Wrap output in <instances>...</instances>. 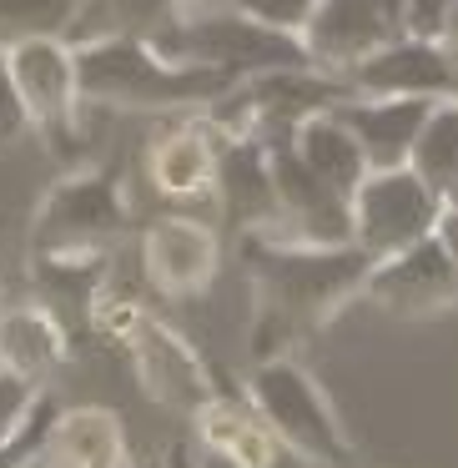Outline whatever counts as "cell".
<instances>
[{
    "instance_id": "cell-28",
    "label": "cell",
    "mask_w": 458,
    "mask_h": 468,
    "mask_svg": "<svg viewBox=\"0 0 458 468\" xmlns=\"http://www.w3.org/2000/svg\"><path fill=\"white\" fill-rule=\"evenodd\" d=\"M242 11L252 16V21L272 26V31L303 36L307 21H313V0H242Z\"/></svg>"
},
{
    "instance_id": "cell-32",
    "label": "cell",
    "mask_w": 458,
    "mask_h": 468,
    "mask_svg": "<svg viewBox=\"0 0 458 468\" xmlns=\"http://www.w3.org/2000/svg\"><path fill=\"white\" fill-rule=\"evenodd\" d=\"M182 16H217V11H242V0H176Z\"/></svg>"
},
{
    "instance_id": "cell-29",
    "label": "cell",
    "mask_w": 458,
    "mask_h": 468,
    "mask_svg": "<svg viewBox=\"0 0 458 468\" xmlns=\"http://www.w3.org/2000/svg\"><path fill=\"white\" fill-rule=\"evenodd\" d=\"M31 126L21 106V91H16V76H11V56H5V41H0V142H16V136Z\"/></svg>"
},
{
    "instance_id": "cell-23",
    "label": "cell",
    "mask_w": 458,
    "mask_h": 468,
    "mask_svg": "<svg viewBox=\"0 0 458 468\" xmlns=\"http://www.w3.org/2000/svg\"><path fill=\"white\" fill-rule=\"evenodd\" d=\"M408 166H413L433 192L448 182V172L458 166V96L433 101L428 122L418 126V142H413V152H408Z\"/></svg>"
},
{
    "instance_id": "cell-9",
    "label": "cell",
    "mask_w": 458,
    "mask_h": 468,
    "mask_svg": "<svg viewBox=\"0 0 458 468\" xmlns=\"http://www.w3.org/2000/svg\"><path fill=\"white\" fill-rule=\"evenodd\" d=\"M287 142L293 136H262L277 176V222L267 227V237H287V242L307 247H347L353 242V202L307 172Z\"/></svg>"
},
{
    "instance_id": "cell-20",
    "label": "cell",
    "mask_w": 458,
    "mask_h": 468,
    "mask_svg": "<svg viewBox=\"0 0 458 468\" xmlns=\"http://www.w3.org/2000/svg\"><path fill=\"white\" fill-rule=\"evenodd\" d=\"M293 156L307 166L313 176H323L333 192H343L347 202H353V192L363 186V176L373 172L367 166V152L357 146V136L343 126V116L337 112H317V116H307V122H297V132H293Z\"/></svg>"
},
{
    "instance_id": "cell-37",
    "label": "cell",
    "mask_w": 458,
    "mask_h": 468,
    "mask_svg": "<svg viewBox=\"0 0 458 468\" xmlns=\"http://www.w3.org/2000/svg\"><path fill=\"white\" fill-rule=\"evenodd\" d=\"M303 463H307V458H297L293 448H282V453H277V458H272V463H267V468H303Z\"/></svg>"
},
{
    "instance_id": "cell-1",
    "label": "cell",
    "mask_w": 458,
    "mask_h": 468,
    "mask_svg": "<svg viewBox=\"0 0 458 468\" xmlns=\"http://www.w3.org/2000/svg\"><path fill=\"white\" fill-rule=\"evenodd\" d=\"M242 262L257 282V297L277 313H287L297 327H323L363 292L373 257L357 242L347 247H307L287 237L247 232Z\"/></svg>"
},
{
    "instance_id": "cell-26",
    "label": "cell",
    "mask_w": 458,
    "mask_h": 468,
    "mask_svg": "<svg viewBox=\"0 0 458 468\" xmlns=\"http://www.w3.org/2000/svg\"><path fill=\"white\" fill-rule=\"evenodd\" d=\"M36 398H41V388H36L31 378L11 373V367H0V443H11V438L26 428Z\"/></svg>"
},
{
    "instance_id": "cell-18",
    "label": "cell",
    "mask_w": 458,
    "mask_h": 468,
    "mask_svg": "<svg viewBox=\"0 0 458 468\" xmlns=\"http://www.w3.org/2000/svg\"><path fill=\"white\" fill-rule=\"evenodd\" d=\"M197 438H202L207 453L232 463V468H267L282 453V443H277V433L267 428V418L252 408V398L237 403V398L217 393L212 403L197 413Z\"/></svg>"
},
{
    "instance_id": "cell-8",
    "label": "cell",
    "mask_w": 458,
    "mask_h": 468,
    "mask_svg": "<svg viewBox=\"0 0 458 468\" xmlns=\"http://www.w3.org/2000/svg\"><path fill=\"white\" fill-rule=\"evenodd\" d=\"M116 232H126V197L101 172L61 176L31 222L36 252H101Z\"/></svg>"
},
{
    "instance_id": "cell-27",
    "label": "cell",
    "mask_w": 458,
    "mask_h": 468,
    "mask_svg": "<svg viewBox=\"0 0 458 468\" xmlns=\"http://www.w3.org/2000/svg\"><path fill=\"white\" fill-rule=\"evenodd\" d=\"M297 337V323L277 307L257 303V323H252V363H272V357H287V343Z\"/></svg>"
},
{
    "instance_id": "cell-36",
    "label": "cell",
    "mask_w": 458,
    "mask_h": 468,
    "mask_svg": "<svg viewBox=\"0 0 458 468\" xmlns=\"http://www.w3.org/2000/svg\"><path fill=\"white\" fill-rule=\"evenodd\" d=\"M438 197H443V207H458V166L448 172V182L438 186Z\"/></svg>"
},
{
    "instance_id": "cell-3",
    "label": "cell",
    "mask_w": 458,
    "mask_h": 468,
    "mask_svg": "<svg viewBox=\"0 0 458 468\" xmlns=\"http://www.w3.org/2000/svg\"><path fill=\"white\" fill-rule=\"evenodd\" d=\"M156 51L186 66H212L227 71L232 81L262 71H293V66H313L307 61L303 36L272 31V26L252 21L247 11H217V16H182L166 36H156Z\"/></svg>"
},
{
    "instance_id": "cell-21",
    "label": "cell",
    "mask_w": 458,
    "mask_h": 468,
    "mask_svg": "<svg viewBox=\"0 0 458 468\" xmlns=\"http://www.w3.org/2000/svg\"><path fill=\"white\" fill-rule=\"evenodd\" d=\"M176 21H182V5L176 0H76L66 41L86 46V41H122V36L156 41Z\"/></svg>"
},
{
    "instance_id": "cell-7",
    "label": "cell",
    "mask_w": 458,
    "mask_h": 468,
    "mask_svg": "<svg viewBox=\"0 0 458 468\" xmlns=\"http://www.w3.org/2000/svg\"><path fill=\"white\" fill-rule=\"evenodd\" d=\"M116 323H122V337L136 357V373H142L146 398H156L172 413H202L222 388L207 373V363L197 357V347L186 343L182 333L162 323V317H146L142 307H116Z\"/></svg>"
},
{
    "instance_id": "cell-25",
    "label": "cell",
    "mask_w": 458,
    "mask_h": 468,
    "mask_svg": "<svg viewBox=\"0 0 458 468\" xmlns=\"http://www.w3.org/2000/svg\"><path fill=\"white\" fill-rule=\"evenodd\" d=\"M56 413H61V408L51 403V398H36V408H31V418H26V428L21 433L11 438V443H0V468H26L31 463L36 453H41L46 448V433H51V423H56Z\"/></svg>"
},
{
    "instance_id": "cell-31",
    "label": "cell",
    "mask_w": 458,
    "mask_h": 468,
    "mask_svg": "<svg viewBox=\"0 0 458 468\" xmlns=\"http://www.w3.org/2000/svg\"><path fill=\"white\" fill-rule=\"evenodd\" d=\"M433 237L448 247V257L458 262V207H443V217H438V227H433Z\"/></svg>"
},
{
    "instance_id": "cell-16",
    "label": "cell",
    "mask_w": 458,
    "mask_h": 468,
    "mask_svg": "<svg viewBox=\"0 0 458 468\" xmlns=\"http://www.w3.org/2000/svg\"><path fill=\"white\" fill-rule=\"evenodd\" d=\"M333 112L367 152V166H408L418 126L428 122L433 101H423V96H343Z\"/></svg>"
},
{
    "instance_id": "cell-4",
    "label": "cell",
    "mask_w": 458,
    "mask_h": 468,
    "mask_svg": "<svg viewBox=\"0 0 458 468\" xmlns=\"http://www.w3.org/2000/svg\"><path fill=\"white\" fill-rule=\"evenodd\" d=\"M252 408L267 418L277 443L293 448L307 463H347V438L337 428V413L327 393L293 363V357H272L257 363L252 383H247Z\"/></svg>"
},
{
    "instance_id": "cell-38",
    "label": "cell",
    "mask_w": 458,
    "mask_h": 468,
    "mask_svg": "<svg viewBox=\"0 0 458 468\" xmlns=\"http://www.w3.org/2000/svg\"><path fill=\"white\" fill-rule=\"evenodd\" d=\"M26 468H51V463H46V458H41V453H36V458H31V463H26Z\"/></svg>"
},
{
    "instance_id": "cell-10",
    "label": "cell",
    "mask_w": 458,
    "mask_h": 468,
    "mask_svg": "<svg viewBox=\"0 0 458 468\" xmlns=\"http://www.w3.org/2000/svg\"><path fill=\"white\" fill-rule=\"evenodd\" d=\"M347 96H423V101H443L458 91L453 51L443 41H418V36L398 31L378 51H367L353 71L343 76Z\"/></svg>"
},
{
    "instance_id": "cell-6",
    "label": "cell",
    "mask_w": 458,
    "mask_h": 468,
    "mask_svg": "<svg viewBox=\"0 0 458 468\" xmlns=\"http://www.w3.org/2000/svg\"><path fill=\"white\" fill-rule=\"evenodd\" d=\"M11 56V76L31 126L71 156L76 142V106H81V81H76V46L66 36H16L5 41Z\"/></svg>"
},
{
    "instance_id": "cell-40",
    "label": "cell",
    "mask_w": 458,
    "mask_h": 468,
    "mask_svg": "<svg viewBox=\"0 0 458 468\" xmlns=\"http://www.w3.org/2000/svg\"><path fill=\"white\" fill-rule=\"evenodd\" d=\"M313 5H323V0H313Z\"/></svg>"
},
{
    "instance_id": "cell-12",
    "label": "cell",
    "mask_w": 458,
    "mask_h": 468,
    "mask_svg": "<svg viewBox=\"0 0 458 468\" xmlns=\"http://www.w3.org/2000/svg\"><path fill=\"white\" fill-rule=\"evenodd\" d=\"M142 272L166 297H197L222 272V242L197 217L166 212L142 232Z\"/></svg>"
},
{
    "instance_id": "cell-17",
    "label": "cell",
    "mask_w": 458,
    "mask_h": 468,
    "mask_svg": "<svg viewBox=\"0 0 458 468\" xmlns=\"http://www.w3.org/2000/svg\"><path fill=\"white\" fill-rule=\"evenodd\" d=\"M36 282H41L46 313L71 333H86L96 323V303H101V272L106 257L101 252H36L31 262Z\"/></svg>"
},
{
    "instance_id": "cell-22",
    "label": "cell",
    "mask_w": 458,
    "mask_h": 468,
    "mask_svg": "<svg viewBox=\"0 0 458 468\" xmlns=\"http://www.w3.org/2000/svg\"><path fill=\"white\" fill-rule=\"evenodd\" d=\"M71 353V337L46 307H5L0 313V367L31 378L36 388Z\"/></svg>"
},
{
    "instance_id": "cell-14",
    "label": "cell",
    "mask_w": 458,
    "mask_h": 468,
    "mask_svg": "<svg viewBox=\"0 0 458 468\" xmlns=\"http://www.w3.org/2000/svg\"><path fill=\"white\" fill-rule=\"evenodd\" d=\"M217 197L237 232H267L277 222V176L262 136H222L217 146Z\"/></svg>"
},
{
    "instance_id": "cell-35",
    "label": "cell",
    "mask_w": 458,
    "mask_h": 468,
    "mask_svg": "<svg viewBox=\"0 0 458 468\" xmlns=\"http://www.w3.org/2000/svg\"><path fill=\"white\" fill-rule=\"evenodd\" d=\"M443 46L458 56V0H453V11H448V26H443Z\"/></svg>"
},
{
    "instance_id": "cell-11",
    "label": "cell",
    "mask_w": 458,
    "mask_h": 468,
    "mask_svg": "<svg viewBox=\"0 0 458 468\" xmlns=\"http://www.w3.org/2000/svg\"><path fill=\"white\" fill-rule=\"evenodd\" d=\"M363 292L383 313H398V317L443 313V307L458 303V262L448 257V247L438 237H423V242L403 247V252L378 257Z\"/></svg>"
},
{
    "instance_id": "cell-33",
    "label": "cell",
    "mask_w": 458,
    "mask_h": 468,
    "mask_svg": "<svg viewBox=\"0 0 458 468\" xmlns=\"http://www.w3.org/2000/svg\"><path fill=\"white\" fill-rule=\"evenodd\" d=\"M367 5H373V11L383 16L388 26H393V31H403V11H408V0H367Z\"/></svg>"
},
{
    "instance_id": "cell-34",
    "label": "cell",
    "mask_w": 458,
    "mask_h": 468,
    "mask_svg": "<svg viewBox=\"0 0 458 468\" xmlns=\"http://www.w3.org/2000/svg\"><path fill=\"white\" fill-rule=\"evenodd\" d=\"M162 468H202V458L192 453V443H172V453L162 458Z\"/></svg>"
},
{
    "instance_id": "cell-30",
    "label": "cell",
    "mask_w": 458,
    "mask_h": 468,
    "mask_svg": "<svg viewBox=\"0 0 458 468\" xmlns=\"http://www.w3.org/2000/svg\"><path fill=\"white\" fill-rule=\"evenodd\" d=\"M448 11H453V0H408L403 36H418V41H443Z\"/></svg>"
},
{
    "instance_id": "cell-24",
    "label": "cell",
    "mask_w": 458,
    "mask_h": 468,
    "mask_svg": "<svg viewBox=\"0 0 458 468\" xmlns=\"http://www.w3.org/2000/svg\"><path fill=\"white\" fill-rule=\"evenodd\" d=\"M76 0H0V31L11 36H66Z\"/></svg>"
},
{
    "instance_id": "cell-19",
    "label": "cell",
    "mask_w": 458,
    "mask_h": 468,
    "mask_svg": "<svg viewBox=\"0 0 458 468\" xmlns=\"http://www.w3.org/2000/svg\"><path fill=\"white\" fill-rule=\"evenodd\" d=\"M41 458L51 468H132L126 433H122V423H116V413H106V408L56 413Z\"/></svg>"
},
{
    "instance_id": "cell-5",
    "label": "cell",
    "mask_w": 458,
    "mask_h": 468,
    "mask_svg": "<svg viewBox=\"0 0 458 468\" xmlns=\"http://www.w3.org/2000/svg\"><path fill=\"white\" fill-rule=\"evenodd\" d=\"M438 217H443V197L413 166H373L353 192V242L378 262L433 237Z\"/></svg>"
},
{
    "instance_id": "cell-13",
    "label": "cell",
    "mask_w": 458,
    "mask_h": 468,
    "mask_svg": "<svg viewBox=\"0 0 458 468\" xmlns=\"http://www.w3.org/2000/svg\"><path fill=\"white\" fill-rule=\"evenodd\" d=\"M217 146H222V132L207 116L172 122L166 132H156L152 146H146V176H152L156 197L162 202L212 197L217 192Z\"/></svg>"
},
{
    "instance_id": "cell-15",
    "label": "cell",
    "mask_w": 458,
    "mask_h": 468,
    "mask_svg": "<svg viewBox=\"0 0 458 468\" xmlns=\"http://www.w3.org/2000/svg\"><path fill=\"white\" fill-rule=\"evenodd\" d=\"M393 36L398 31L367 5V0H323V5H313L303 46H307V61H313L317 71L343 81L367 51H378V46L393 41Z\"/></svg>"
},
{
    "instance_id": "cell-39",
    "label": "cell",
    "mask_w": 458,
    "mask_h": 468,
    "mask_svg": "<svg viewBox=\"0 0 458 468\" xmlns=\"http://www.w3.org/2000/svg\"><path fill=\"white\" fill-rule=\"evenodd\" d=\"M453 71H458V56H453ZM453 96H458V91H453Z\"/></svg>"
},
{
    "instance_id": "cell-2",
    "label": "cell",
    "mask_w": 458,
    "mask_h": 468,
    "mask_svg": "<svg viewBox=\"0 0 458 468\" xmlns=\"http://www.w3.org/2000/svg\"><path fill=\"white\" fill-rule=\"evenodd\" d=\"M76 81L81 101L132 106V112H207L222 91H232V76L212 66H186L162 56L152 41H86L76 46Z\"/></svg>"
}]
</instances>
